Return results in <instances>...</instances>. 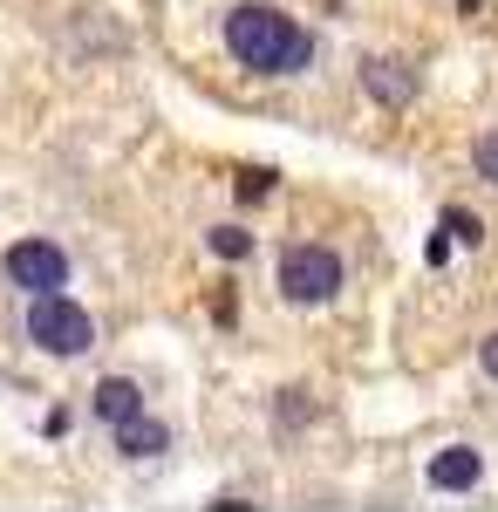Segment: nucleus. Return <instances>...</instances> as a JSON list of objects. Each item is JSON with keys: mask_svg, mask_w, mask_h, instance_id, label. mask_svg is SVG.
I'll use <instances>...</instances> for the list:
<instances>
[{"mask_svg": "<svg viewBox=\"0 0 498 512\" xmlns=\"http://www.w3.org/2000/svg\"><path fill=\"white\" fill-rule=\"evenodd\" d=\"M273 280H280V301H287V308H328V301L348 287V260H342V246L294 239V246L280 253Z\"/></svg>", "mask_w": 498, "mask_h": 512, "instance_id": "obj_2", "label": "nucleus"}, {"mask_svg": "<svg viewBox=\"0 0 498 512\" xmlns=\"http://www.w3.org/2000/svg\"><path fill=\"white\" fill-rule=\"evenodd\" d=\"M110 444H116V458H123V465H151V458H164V451H171V431H164V424H157L151 410H144V417L116 424V431H110Z\"/></svg>", "mask_w": 498, "mask_h": 512, "instance_id": "obj_7", "label": "nucleus"}, {"mask_svg": "<svg viewBox=\"0 0 498 512\" xmlns=\"http://www.w3.org/2000/svg\"><path fill=\"white\" fill-rule=\"evenodd\" d=\"M0 274H7L14 294H28V301H35V294H62L76 267H69V246H62V239L35 233V239H14V246L0 253Z\"/></svg>", "mask_w": 498, "mask_h": 512, "instance_id": "obj_4", "label": "nucleus"}, {"mask_svg": "<svg viewBox=\"0 0 498 512\" xmlns=\"http://www.w3.org/2000/svg\"><path fill=\"white\" fill-rule=\"evenodd\" d=\"M423 485L444 492V499L478 492V485H485V451H478V444H444V451H430V458H423Z\"/></svg>", "mask_w": 498, "mask_h": 512, "instance_id": "obj_5", "label": "nucleus"}, {"mask_svg": "<svg viewBox=\"0 0 498 512\" xmlns=\"http://www.w3.org/2000/svg\"><path fill=\"white\" fill-rule=\"evenodd\" d=\"M471 164H478V178H485V185H498V130H485V137L471 144Z\"/></svg>", "mask_w": 498, "mask_h": 512, "instance_id": "obj_10", "label": "nucleus"}, {"mask_svg": "<svg viewBox=\"0 0 498 512\" xmlns=\"http://www.w3.org/2000/svg\"><path fill=\"white\" fill-rule=\"evenodd\" d=\"M362 89H369L376 103H410V96H417V76H410L403 62H362Z\"/></svg>", "mask_w": 498, "mask_h": 512, "instance_id": "obj_8", "label": "nucleus"}, {"mask_svg": "<svg viewBox=\"0 0 498 512\" xmlns=\"http://www.w3.org/2000/svg\"><path fill=\"white\" fill-rule=\"evenodd\" d=\"M151 403H144V383L137 376H103L96 390H89V417L103 424V431H116V424H130V417H144Z\"/></svg>", "mask_w": 498, "mask_h": 512, "instance_id": "obj_6", "label": "nucleus"}, {"mask_svg": "<svg viewBox=\"0 0 498 512\" xmlns=\"http://www.w3.org/2000/svg\"><path fill=\"white\" fill-rule=\"evenodd\" d=\"M478 369H485V383H498V328L478 342Z\"/></svg>", "mask_w": 498, "mask_h": 512, "instance_id": "obj_12", "label": "nucleus"}, {"mask_svg": "<svg viewBox=\"0 0 498 512\" xmlns=\"http://www.w3.org/2000/svg\"><path fill=\"white\" fill-rule=\"evenodd\" d=\"M444 226H451V233H458L464 246H471V239H485V233H478V219H471V212H458V205L444 212Z\"/></svg>", "mask_w": 498, "mask_h": 512, "instance_id": "obj_11", "label": "nucleus"}, {"mask_svg": "<svg viewBox=\"0 0 498 512\" xmlns=\"http://www.w3.org/2000/svg\"><path fill=\"white\" fill-rule=\"evenodd\" d=\"M219 41H226V55L239 69H253V76H267V82L307 76L314 55H321V41L307 35L287 7H273V0H239V7H226Z\"/></svg>", "mask_w": 498, "mask_h": 512, "instance_id": "obj_1", "label": "nucleus"}, {"mask_svg": "<svg viewBox=\"0 0 498 512\" xmlns=\"http://www.w3.org/2000/svg\"><path fill=\"white\" fill-rule=\"evenodd\" d=\"M205 246H212L219 260H246V253H253V239H246V226H212V233H205Z\"/></svg>", "mask_w": 498, "mask_h": 512, "instance_id": "obj_9", "label": "nucleus"}, {"mask_svg": "<svg viewBox=\"0 0 498 512\" xmlns=\"http://www.w3.org/2000/svg\"><path fill=\"white\" fill-rule=\"evenodd\" d=\"M21 335L35 355H55V362H82L96 349V315L69 301V294H35L28 315H21Z\"/></svg>", "mask_w": 498, "mask_h": 512, "instance_id": "obj_3", "label": "nucleus"}]
</instances>
